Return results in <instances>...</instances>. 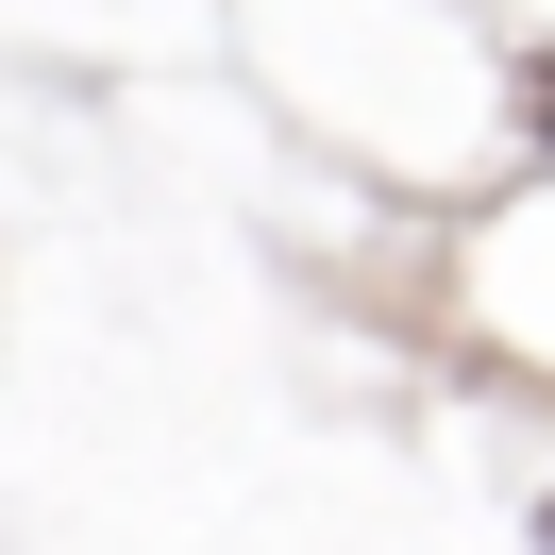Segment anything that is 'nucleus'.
I'll return each mask as SVG.
<instances>
[{
    "label": "nucleus",
    "mask_w": 555,
    "mask_h": 555,
    "mask_svg": "<svg viewBox=\"0 0 555 555\" xmlns=\"http://www.w3.org/2000/svg\"><path fill=\"white\" fill-rule=\"evenodd\" d=\"M505 118H521V152L555 169V51H521V68H505Z\"/></svg>",
    "instance_id": "obj_1"
},
{
    "label": "nucleus",
    "mask_w": 555,
    "mask_h": 555,
    "mask_svg": "<svg viewBox=\"0 0 555 555\" xmlns=\"http://www.w3.org/2000/svg\"><path fill=\"white\" fill-rule=\"evenodd\" d=\"M539 555H555V505H539Z\"/></svg>",
    "instance_id": "obj_2"
}]
</instances>
